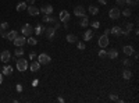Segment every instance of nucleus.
I'll return each instance as SVG.
<instances>
[{"mask_svg":"<svg viewBox=\"0 0 139 103\" xmlns=\"http://www.w3.org/2000/svg\"><path fill=\"white\" fill-rule=\"evenodd\" d=\"M109 15H110V18H111V20H117V18H120L121 11H120V9H118V7H113V9L110 10Z\"/></svg>","mask_w":139,"mask_h":103,"instance_id":"1","label":"nucleus"},{"mask_svg":"<svg viewBox=\"0 0 139 103\" xmlns=\"http://www.w3.org/2000/svg\"><path fill=\"white\" fill-rule=\"evenodd\" d=\"M45 34H46V38L49 39V40H53L54 39V35H56V29L53 27H49V28H46V29L43 31Z\"/></svg>","mask_w":139,"mask_h":103,"instance_id":"2","label":"nucleus"},{"mask_svg":"<svg viewBox=\"0 0 139 103\" xmlns=\"http://www.w3.org/2000/svg\"><path fill=\"white\" fill-rule=\"evenodd\" d=\"M50 60H52L50 56L46 54V53H42V54L38 56V61L40 64H49V63H50Z\"/></svg>","mask_w":139,"mask_h":103,"instance_id":"3","label":"nucleus"},{"mask_svg":"<svg viewBox=\"0 0 139 103\" xmlns=\"http://www.w3.org/2000/svg\"><path fill=\"white\" fill-rule=\"evenodd\" d=\"M17 68H18V71H25L28 68V61L24 60V59L17 60Z\"/></svg>","mask_w":139,"mask_h":103,"instance_id":"4","label":"nucleus"},{"mask_svg":"<svg viewBox=\"0 0 139 103\" xmlns=\"http://www.w3.org/2000/svg\"><path fill=\"white\" fill-rule=\"evenodd\" d=\"M109 43H110V40H109V36L107 35H103V36H100V38H99V46L102 49L107 47Z\"/></svg>","mask_w":139,"mask_h":103,"instance_id":"5","label":"nucleus"},{"mask_svg":"<svg viewBox=\"0 0 139 103\" xmlns=\"http://www.w3.org/2000/svg\"><path fill=\"white\" fill-rule=\"evenodd\" d=\"M39 13H42V14H53V6L52 4H45L42 9H39Z\"/></svg>","mask_w":139,"mask_h":103,"instance_id":"6","label":"nucleus"},{"mask_svg":"<svg viewBox=\"0 0 139 103\" xmlns=\"http://www.w3.org/2000/svg\"><path fill=\"white\" fill-rule=\"evenodd\" d=\"M70 17H71V15H70V13L67 10H61L60 11V21H63V22H68L70 21Z\"/></svg>","mask_w":139,"mask_h":103,"instance_id":"7","label":"nucleus"},{"mask_svg":"<svg viewBox=\"0 0 139 103\" xmlns=\"http://www.w3.org/2000/svg\"><path fill=\"white\" fill-rule=\"evenodd\" d=\"M131 29H132V24H129V22L124 24V25L121 27V35H125L127 36L131 32Z\"/></svg>","mask_w":139,"mask_h":103,"instance_id":"8","label":"nucleus"},{"mask_svg":"<svg viewBox=\"0 0 139 103\" xmlns=\"http://www.w3.org/2000/svg\"><path fill=\"white\" fill-rule=\"evenodd\" d=\"M0 60H2L3 63H9V61L11 60V54H10V52H9V50L2 52V54H0Z\"/></svg>","mask_w":139,"mask_h":103,"instance_id":"9","label":"nucleus"},{"mask_svg":"<svg viewBox=\"0 0 139 103\" xmlns=\"http://www.w3.org/2000/svg\"><path fill=\"white\" fill-rule=\"evenodd\" d=\"M13 42H14L15 46H24V45H25V42H27V38H25L24 35H22V36H17V38H15Z\"/></svg>","mask_w":139,"mask_h":103,"instance_id":"10","label":"nucleus"},{"mask_svg":"<svg viewBox=\"0 0 139 103\" xmlns=\"http://www.w3.org/2000/svg\"><path fill=\"white\" fill-rule=\"evenodd\" d=\"M32 32H34V29H32V27L29 24H25V25L22 27V35L24 36H31Z\"/></svg>","mask_w":139,"mask_h":103,"instance_id":"11","label":"nucleus"},{"mask_svg":"<svg viewBox=\"0 0 139 103\" xmlns=\"http://www.w3.org/2000/svg\"><path fill=\"white\" fill-rule=\"evenodd\" d=\"M27 10H28V13H29V15H32V17H35V15L39 14V9H38V7H35L34 4L29 6V7H27Z\"/></svg>","mask_w":139,"mask_h":103,"instance_id":"12","label":"nucleus"},{"mask_svg":"<svg viewBox=\"0 0 139 103\" xmlns=\"http://www.w3.org/2000/svg\"><path fill=\"white\" fill-rule=\"evenodd\" d=\"M74 13H75L77 17H84V15H85V9L82 6H77L74 9Z\"/></svg>","mask_w":139,"mask_h":103,"instance_id":"13","label":"nucleus"},{"mask_svg":"<svg viewBox=\"0 0 139 103\" xmlns=\"http://www.w3.org/2000/svg\"><path fill=\"white\" fill-rule=\"evenodd\" d=\"M110 34H113V35H116V36H120L121 35V27L120 25L113 27L111 29H110Z\"/></svg>","mask_w":139,"mask_h":103,"instance_id":"14","label":"nucleus"},{"mask_svg":"<svg viewBox=\"0 0 139 103\" xmlns=\"http://www.w3.org/2000/svg\"><path fill=\"white\" fill-rule=\"evenodd\" d=\"M17 36H18V32H17V31H10L9 34H7V38H6V39H9V40L13 42V40L17 38Z\"/></svg>","mask_w":139,"mask_h":103,"instance_id":"15","label":"nucleus"},{"mask_svg":"<svg viewBox=\"0 0 139 103\" xmlns=\"http://www.w3.org/2000/svg\"><path fill=\"white\" fill-rule=\"evenodd\" d=\"M39 68H40V63L39 61H34V63H31V71H39Z\"/></svg>","mask_w":139,"mask_h":103,"instance_id":"16","label":"nucleus"},{"mask_svg":"<svg viewBox=\"0 0 139 103\" xmlns=\"http://www.w3.org/2000/svg\"><path fill=\"white\" fill-rule=\"evenodd\" d=\"M92 36H93V32L91 29H86L85 31V34H84V39L86 40V42H89V40L92 39Z\"/></svg>","mask_w":139,"mask_h":103,"instance_id":"17","label":"nucleus"},{"mask_svg":"<svg viewBox=\"0 0 139 103\" xmlns=\"http://www.w3.org/2000/svg\"><path fill=\"white\" fill-rule=\"evenodd\" d=\"M117 56H118V53H117V50L116 49H110L109 50V53H107V57H110V59H117Z\"/></svg>","mask_w":139,"mask_h":103,"instance_id":"18","label":"nucleus"},{"mask_svg":"<svg viewBox=\"0 0 139 103\" xmlns=\"http://www.w3.org/2000/svg\"><path fill=\"white\" fill-rule=\"evenodd\" d=\"M27 7H28L27 2H21L17 4V11H24V10H27Z\"/></svg>","mask_w":139,"mask_h":103,"instance_id":"19","label":"nucleus"},{"mask_svg":"<svg viewBox=\"0 0 139 103\" xmlns=\"http://www.w3.org/2000/svg\"><path fill=\"white\" fill-rule=\"evenodd\" d=\"M134 52H135V50H134L132 46H125V47H124V53H125L127 56H132Z\"/></svg>","mask_w":139,"mask_h":103,"instance_id":"20","label":"nucleus"},{"mask_svg":"<svg viewBox=\"0 0 139 103\" xmlns=\"http://www.w3.org/2000/svg\"><path fill=\"white\" fill-rule=\"evenodd\" d=\"M88 24H89V20H88L86 15L81 17V22H79V25H81V27H88Z\"/></svg>","mask_w":139,"mask_h":103,"instance_id":"21","label":"nucleus"},{"mask_svg":"<svg viewBox=\"0 0 139 103\" xmlns=\"http://www.w3.org/2000/svg\"><path fill=\"white\" fill-rule=\"evenodd\" d=\"M3 74H4V75H11V74H13V68H11L10 65H6V67L3 68Z\"/></svg>","mask_w":139,"mask_h":103,"instance_id":"22","label":"nucleus"},{"mask_svg":"<svg viewBox=\"0 0 139 103\" xmlns=\"http://www.w3.org/2000/svg\"><path fill=\"white\" fill-rule=\"evenodd\" d=\"M122 77H124V80H131V78H132V72H131L129 70H125V71L122 72Z\"/></svg>","mask_w":139,"mask_h":103,"instance_id":"23","label":"nucleus"},{"mask_svg":"<svg viewBox=\"0 0 139 103\" xmlns=\"http://www.w3.org/2000/svg\"><path fill=\"white\" fill-rule=\"evenodd\" d=\"M89 13H91L92 15H96L97 13H99V9H97L96 6H89Z\"/></svg>","mask_w":139,"mask_h":103,"instance_id":"24","label":"nucleus"},{"mask_svg":"<svg viewBox=\"0 0 139 103\" xmlns=\"http://www.w3.org/2000/svg\"><path fill=\"white\" fill-rule=\"evenodd\" d=\"M67 40H68L70 43H74V42H77V36L74 34H68L67 35Z\"/></svg>","mask_w":139,"mask_h":103,"instance_id":"25","label":"nucleus"},{"mask_svg":"<svg viewBox=\"0 0 139 103\" xmlns=\"http://www.w3.org/2000/svg\"><path fill=\"white\" fill-rule=\"evenodd\" d=\"M22 54H24L22 46H17V49H15V56H22Z\"/></svg>","mask_w":139,"mask_h":103,"instance_id":"26","label":"nucleus"},{"mask_svg":"<svg viewBox=\"0 0 139 103\" xmlns=\"http://www.w3.org/2000/svg\"><path fill=\"white\" fill-rule=\"evenodd\" d=\"M43 31H45V28H43L42 25H38V27L35 28V34H36V35H40Z\"/></svg>","mask_w":139,"mask_h":103,"instance_id":"27","label":"nucleus"},{"mask_svg":"<svg viewBox=\"0 0 139 103\" xmlns=\"http://www.w3.org/2000/svg\"><path fill=\"white\" fill-rule=\"evenodd\" d=\"M121 15H124V17H131V10H129V9H125V10H122Z\"/></svg>","mask_w":139,"mask_h":103,"instance_id":"28","label":"nucleus"},{"mask_svg":"<svg viewBox=\"0 0 139 103\" xmlns=\"http://www.w3.org/2000/svg\"><path fill=\"white\" fill-rule=\"evenodd\" d=\"M139 0H125V4H131V6H136Z\"/></svg>","mask_w":139,"mask_h":103,"instance_id":"29","label":"nucleus"},{"mask_svg":"<svg viewBox=\"0 0 139 103\" xmlns=\"http://www.w3.org/2000/svg\"><path fill=\"white\" fill-rule=\"evenodd\" d=\"M27 42L29 43V45H32V46L38 43V42H36V39H35V38H32V36H31V38H28V39H27Z\"/></svg>","mask_w":139,"mask_h":103,"instance_id":"30","label":"nucleus"},{"mask_svg":"<svg viewBox=\"0 0 139 103\" xmlns=\"http://www.w3.org/2000/svg\"><path fill=\"white\" fill-rule=\"evenodd\" d=\"M99 57H100V59H106V57H107V52H106V50H100L99 52Z\"/></svg>","mask_w":139,"mask_h":103,"instance_id":"31","label":"nucleus"},{"mask_svg":"<svg viewBox=\"0 0 139 103\" xmlns=\"http://www.w3.org/2000/svg\"><path fill=\"white\" fill-rule=\"evenodd\" d=\"M0 28H2V31L7 29V28H9V22H2L0 24Z\"/></svg>","mask_w":139,"mask_h":103,"instance_id":"32","label":"nucleus"},{"mask_svg":"<svg viewBox=\"0 0 139 103\" xmlns=\"http://www.w3.org/2000/svg\"><path fill=\"white\" fill-rule=\"evenodd\" d=\"M124 65L125 67H131V65H132V61H131L129 59H127V60H124Z\"/></svg>","mask_w":139,"mask_h":103,"instance_id":"33","label":"nucleus"},{"mask_svg":"<svg viewBox=\"0 0 139 103\" xmlns=\"http://www.w3.org/2000/svg\"><path fill=\"white\" fill-rule=\"evenodd\" d=\"M110 100H113V102H120V99H118L116 95H111V96H110Z\"/></svg>","mask_w":139,"mask_h":103,"instance_id":"34","label":"nucleus"},{"mask_svg":"<svg viewBox=\"0 0 139 103\" xmlns=\"http://www.w3.org/2000/svg\"><path fill=\"white\" fill-rule=\"evenodd\" d=\"M92 27L95 28V29H99V27H100V24L97 22V21H95V22H92Z\"/></svg>","mask_w":139,"mask_h":103,"instance_id":"35","label":"nucleus"},{"mask_svg":"<svg viewBox=\"0 0 139 103\" xmlns=\"http://www.w3.org/2000/svg\"><path fill=\"white\" fill-rule=\"evenodd\" d=\"M78 49H79V50H84V49H85V43L84 42H79L78 43Z\"/></svg>","mask_w":139,"mask_h":103,"instance_id":"36","label":"nucleus"},{"mask_svg":"<svg viewBox=\"0 0 139 103\" xmlns=\"http://www.w3.org/2000/svg\"><path fill=\"white\" fill-rule=\"evenodd\" d=\"M15 89H17L18 92H22V85H20V84H18L17 86H15Z\"/></svg>","mask_w":139,"mask_h":103,"instance_id":"37","label":"nucleus"},{"mask_svg":"<svg viewBox=\"0 0 139 103\" xmlns=\"http://www.w3.org/2000/svg\"><path fill=\"white\" fill-rule=\"evenodd\" d=\"M117 4H120V6L125 4V0H117Z\"/></svg>","mask_w":139,"mask_h":103,"instance_id":"38","label":"nucleus"},{"mask_svg":"<svg viewBox=\"0 0 139 103\" xmlns=\"http://www.w3.org/2000/svg\"><path fill=\"white\" fill-rule=\"evenodd\" d=\"M34 3H35V0H27V4H34Z\"/></svg>","mask_w":139,"mask_h":103,"instance_id":"39","label":"nucleus"},{"mask_svg":"<svg viewBox=\"0 0 139 103\" xmlns=\"http://www.w3.org/2000/svg\"><path fill=\"white\" fill-rule=\"evenodd\" d=\"M100 4H107V0H99Z\"/></svg>","mask_w":139,"mask_h":103,"instance_id":"40","label":"nucleus"},{"mask_svg":"<svg viewBox=\"0 0 139 103\" xmlns=\"http://www.w3.org/2000/svg\"><path fill=\"white\" fill-rule=\"evenodd\" d=\"M38 84H39V81H38V80H34V82H32V85H34V86H36Z\"/></svg>","mask_w":139,"mask_h":103,"instance_id":"41","label":"nucleus"},{"mask_svg":"<svg viewBox=\"0 0 139 103\" xmlns=\"http://www.w3.org/2000/svg\"><path fill=\"white\" fill-rule=\"evenodd\" d=\"M0 35H2L3 38H7V32H3V31H2V34H0Z\"/></svg>","mask_w":139,"mask_h":103,"instance_id":"42","label":"nucleus"},{"mask_svg":"<svg viewBox=\"0 0 139 103\" xmlns=\"http://www.w3.org/2000/svg\"><path fill=\"white\" fill-rule=\"evenodd\" d=\"M35 57H36L35 53H31V54H29V59H35Z\"/></svg>","mask_w":139,"mask_h":103,"instance_id":"43","label":"nucleus"},{"mask_svg":"<svg viewBox=\"0 0 139 103\" xmlns=\"http://www.w3.org/2000/svg\"><path fill=\"white\" fill-rule=\"evenodd\" d=\"M104 35L109 36V35H110V29H106V31H104Z\"/></svg>","mask_w":139,"mask_h":103,"instance_id":"44","label":"nucleus"},{"mask_svg":"<svg viewBox=\"0 0 139 103\" xmlns=\"http://www.w3.org/2000/svg\"><path fill=\"white\" fill-rule=\"evenodd\" d=\"M57 102H60V103H63V102H64V99H63V98H59V99H57Z\"/></svg>","mask_w":139,"mask_h":103,"instance_id":"45","label":"nucleus"},{"mask_svg":"<svg viewBox=\"0 0 139 103\" xmlns=\"http://www.w3.org/2000/svg\"><path fill=\"white\" fill-rule=\"evenodd\" d=\"M2 84H3V75L0 74V85H2Z\"/></svg>","mask_w":139,"mask_h":103,"instance_id":"46","label":"nucleus"},{"mask_svg":"<svg viewBox=\"0 0 139 103\" xmlns=\"http://www.w3.org/2000/svg\"><path fill=\"white\" fill-rule=\"evenodd\" d=\"M0 34H2V28H0Z\"/></svg>","mask_w":139,"mask_h":103,"instance_id":"47","label":"nucleus"}]
</instances>
